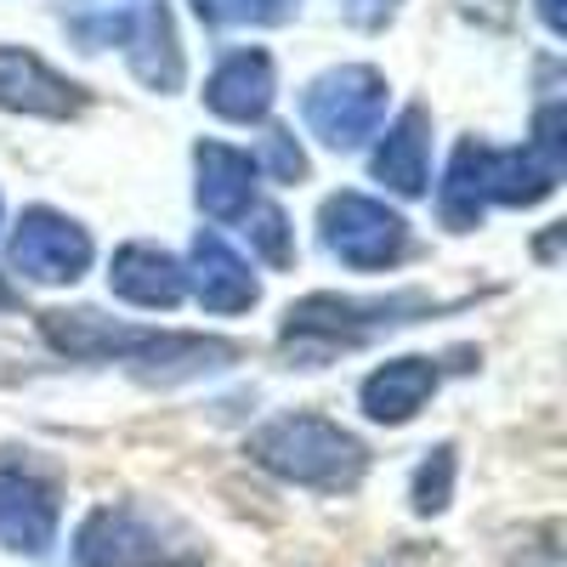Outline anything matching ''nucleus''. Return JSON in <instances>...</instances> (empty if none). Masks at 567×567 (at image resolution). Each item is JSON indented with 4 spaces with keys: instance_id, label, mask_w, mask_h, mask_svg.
Instances as JSON below:
<instances>
[{
    "instance_id": "f257e3e1",
    "label": "nucleus",
    "mask_w": 567,
    "mask_h": 567,
    "mask_svg": "<svg viewBox=\"0 0 567 567\" xmlns=\"http://www.w3.org/2000/svg\"><path fill=\"white\" fill-rule=\"evenodd\" d=\"M250 460L267 465L284 483L323 488V494L358 488V477L369 471V449L323 414H278V420H267L250 437Z\"/></svg>"
},
{
    "instance_id": "f03ea898",
    "label": "nucleus",
    "mask_w": 567,
    "mask_h": 567,
    "mask_svg": "<svg viewBox=\"0 0 567 567\" xmlns=\"http://www.w3.org/2000/svg\"><path fill=\"white\" fill-rule=\"evenodd\" d=\"M414 312H432V301H425L420 290H403V296H386V301L307 296L301 307H290V318H284V352H290L296 363H307V369H318L329 358L363 347L369 336H381V329L414 323Z\"/></svg>"
},
{
    "instance_id": "7ed1b4c3",
    "label": "nucleus",
    "mask_w": 567,
    "mask_h": 567,
    "mask_svg": "<svg viewBox=\"0 0 567 567\" xmlns=\"http://www.w3.org/2000/svg\"><path fill=\"white\" fill-rule=\"evenodd\" d=\"M301 120L323 148H341V154L358 148V142H369L386 120V74L369 69V63H347V69L318 74L301 97Z\"/></svg>"
},
{
    "instance_id": "20e7f679",
    "label": "nucleus",
    "mask_w": 567,
    "mask_h": 567,
    "mask_svg": "<svg viewBox=\"0 0 567 567\" xmlns=\"http://www.w3.org/2000/svg\"><path fill=\"white\" fill-rule=\"evenodd\" d=\"M318 227H323L329 256L358 267V272H381V267L403 261V250H409V221L392 205H381V199L352 194V187L336 194V199H323Z\"/></svg>"
},
{
    "instance_id": "39448f33",
    "label": "nucleus",
    "mask_w": 567,
    "mask_h": 567,
    "mask_svg": "<svg viewBox=\"0 0 567 567\" xmlns=\"http://www.w3.org/2000/svg\"><path fill=\"white\" fill-rule=\"evenodd\" d=\"M80 567H199L205 550H171L165 528L131 505H97L74 534Z\"/></svg>"
},
{
    "instance_id": "423d86ee",
    "label": "nucleus",
    "mask_w": 567,
    "mask_h": 567,
    "mask_svg": "<svg viewBox=\"0 0 567 567\" xmlns=\"http://www.w3.org/2000/svg\"><path fill=\"white\" fill-rule=\"evenodd\" d=\"M12 272L29 284H74L91 267V233L52 205H34L12 227Z\"/></svg>"
},
{
    "instance_id": "0eeeda50",
    "label": "nucleus",
    "mask_w": 567,
    "mask_h": 567,
    "mask_svg": "<svg viewBox=\"0 0 567 567\" xmlns=\"http://www.w3.org/2000/svg\"><path fill=\"white\" fill-rule=\"evenodd\" d=\"M58 539V483L34 465L0 454V545L40 556Z\"/></svg>"
},
{
    "instance_id": "6e6552de",
    "label": "nucleus",
    "mask_w": 567,
    "mask_h": 567,
    "mask_svg": "<svg viewBox=\"0 0 567 567\" xmlns=\"http://www.w3.org/2000/svg\"><path fill=\"white\" fill-rule=\"evenodd\" d=\"M0 109L34 120H74L85 109V91L23 45H0Z\"/></svg>"
},
{
    "instance_id": "1a4fd4ad",
    "label": "nucleus",
    "mask_w": 567,
    "mask_h": 567,
    "mask_svg": "<svg viewBox=\"0 0 567 567\" xmlns=\"http://www.w3.org/2000/svg\"><path fill=\"white\" fill-rule=\"evenodd\" d=\"M182 278H187V290L199 296L205 312H250L256 296H261V284L245 267V256L210 227L194 239V267H182Z\"/></svg>"
},
{
    "instance_id": "9d476101",
    "label": "nucleus",
    "mask_w": 567,
    "mask_h": 567,
    "mask_svg": "<svg viewBox=\"0 0 567 567\" xmlns=\"http://www.w3.org/2000/svg\"><path fill=\"white\" fill-rule=\"evenodd\" d=\"M272 91H278L272 58L261 45H245V52H227L216 63V74L205 80V103H210V114H221L233 125H256L272 109Z\"/></svg>"
},
{
    "instance_id": "9b49d317",
    "label": "nucleus",
    "mask_w": 567,
    "mask_h": 567,
    "mask_svg": "<svg viewBox=\"0 0 567 567\" xmlns=\"http://www.w3.org/2000/svg\"><path fill=\"white\" fill-rule=\"evenodd\" d=\"M109 284H114L120 301L148 307V312H171V307L187 296L182 261L165 256L159 245H120L114 261H109Z\"/></svg>"
},
{
    "instance_id": "f8f14e48",
    "label": "nucleus",
    "mask_w": 567,
    "mask_h": 567,
    "mask_svg": "<svg viewBox=\"0 0 567 567\" xmlns=\"http://www.w3.org/2000/svg\"><path fill=\"white\" fill-rule=\"evenodd\" d=\"M199 165V210L216 221H239L256 205V159L233 142H199L194 148Z\"/></svg>"
},
{
    "instance_id": "ddd939ff",
    "label": "nucleus",
    "mask_w": 567,
    "mask_h": 567,
    "mask_svg": "<svg viewBox=\"0 0 567 567\" xmlns=\"http://www.w3.org/2000/svg\"><path fill=\"white\" fill-rule=\"evenodd\" d=\"M437 392V363L432 358H392L358 386V403L369 420L381 425H403L425 409V398Z\"/></svg>"
},
{
    "instance_id": "4468645a",
    "label": "nucleus",
    "mask_w": 567,
    "mask_h": 567,
    "mask_svg": "<svg viewBox=\"0 0 567 567\" xmlns=\"http://www.w3.org/2000/svg\"><path fill=\"white\" fill-rule=\"evenodd\" d=\"M125 58H131V74L148 85V91H176L187 63H182V45H176V29H171V12L159 0H148L142 12H131V29H125Z\"/></svg>"
},
{
    "instance_id": "2eb2a0df",
    "label": "nucleus",
    "mask_w": 567,
    "mask_h": 567,
    "mask_svg": "<svg viewBox=\"0 0 567 567\" xmlns=\"http://www.w3.org/2000/svg\"><path fill=\"white\" fill-rule=\"evenodd\" d=\"M425 159H432V114L414 103L392 120V131L381 136L369 171H374V182H386L392 194H425Z\"/></svg>"
},
{
    "instance_id": "dca6fc26",
    "label": "nucleus",
    "mask_w": 567,
    "mask_h": 567,
    "mask_svg": "<svg viewBox=\"0 0 567 567\" xmlns=\"http://www.w3.org/2000/svg\"><path fill=\"white\" fill-rule=\"evenodd\" d=\"M483 210H488V142L465 136L454 148V159H449L443 187H437V216L454 233H465V227L483 221Z\"/></svg>"
},
{
    "instance_id": "f3484780",
    "label": "nucleus",
    "mask_w": 567,
    "mask_h": 567,
    "mask_svg": "<svg viewBox=\"0 0 567 567\" xmlns=\"http://www.w3.org/2000/svg\"><path fill=\"white\" fill-rule=\"evenodd\" d=\"M245 239H250V250L267 261V267H296V233H290V216H284L278 205H267V199H256L245 216Z\"/></svg>"
},
{
    "instance_id": "a211bd4d",
    "label": "nucleus",
    "mask_w": 567,
    "mask_h": 567,
    "mask_svg": "<svg viewBox=\"0 0 567 567\" xmlns=\"http://www.w3.org/2000/svg\"><path fill=\"white\" fill-rule=\"evenodd\" d=\"M454 471H460V460H454L449 443H437L432 454L420 460V471H414V494H409L420 516H437V511L449 505V494H454Z\"/></svg>"
},
{
    "instance_id": "6ab92c4d",
    "label": "nucleus",
    "mask_w": 567,
    "mask_h": 567,
    "mask_svg": "<svg viewBox=\"0 0 567 567\" xmlns=\"http://www.w3.org/2000/svg\"><path fill=\"white\" fill-rule=\"evenodd\" d=\"M272 171V182H301L307 176V154H301V142H296V131H284V125H272L267 136H261V159H256V171Z\"/></svg>"
},
{
    "instance_id": "aec40b11",
    "label": "nucleus",
    "mask_w": 567,
    "mask_h": 567,
    "mask_svg": "<svg viewBox=\"0 0 567 567\" xmlns=\"http://www.w3.org/2000/svg\"><path fill=\"white\" fill-rule=\"evenodd\" d=\"M460 12L471 23H483V29H511V18H516L511 0H460Z\"/></svg>"
},
{
    "instance_id": "412c9836",
    "label": "nucleus",
    "mask_w": 567,
    "mask_h": 567,
    "mask_svg": "<svg viewBox=\"0 0 567 567\" xmlns=\"http://www.w3.org/2000/svg\"><path fill=\"white\" fill-rule=\"evenodd\" d=\"M301 0H239V18H256V23H290Z\"/></svg>"
},
{
    "instance_id": "4be33fe9",
    "label": "nucleus",
    "mask_w": 567,
    "mask_h": 567,
    "mask_svg": "<svg viewBox=\"0 0 567 567\" xmlns=\"http://www.w3.org/2000/svg\"><path fill=\"white\" fill-rule=\"evenodd\" d=\"M392 12H398V0H347V18L358 29H386Z\"/></svg>"
},
{
    "instance_id": "5701e85b",
    "label": "nucleus",
    "mask_w": 567,
    "mask_h": 567,
    "mask_svg": "<svg viewBox=\"0 0 567 567\" xmlns=\"http://www.w3.org/2000/svg\"><path fill=\"white\" fill-rule=\"evenodd\" d=\"M523 567H561V545H556V528H545L534 545H523Z\"/></svg>"
},
{
    "instance_id": "b1692460",
    "label": "nucleus",
    "mask_w": 567,
    "mask_h": 567,
    "mask_svg": "<svg viewBox=\"0 0 567 567\" xmlns=\"http://www.w3.org/2000/svg\"><path fill=\"white\" fill-rule=\"evenodd\" d=\"M194 12H199V23L221 29V23H233V18H239V0H194Z\"/></svg>"
},
{
    "instance_id": "393cba45",
    "label": "nucleus",
    "mask_w": 567,
    "mask_h": 567,
    "mask_svg": "<svg viewBox=\"0 0 567 567\" xmlns=\"http://www.w3.org/2000/svg\"><path fill=\"white\" fill-rule=\"evenodd\" d=\"M539 18H545L550 34H561V0H539Z\"/></svg>"
}]
</instances>
